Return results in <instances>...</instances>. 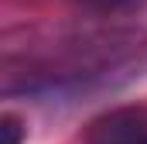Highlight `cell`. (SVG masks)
Listing matches in <instances>:
<instances>
[{
	"mask_svg": "<svg viewBox=\"0 0 147 144\" xmlns=\"http://www.w3.org/2000/svg\"><path fill=\"white\" fill-rule=\"evenodd\" d=\"M82 144H147V110L144 107H116L96 117Z\"/></svg>",
	"mask_w": 147,
	"mask_h": 144,
	"instance_id": "cell-1",
	"label": "cell"
},
{
	"mask_svg": "<svg viewBox=\"0 0 147 144\" xmlns=\"http://www.w3.org/2000/svg\"><path fill=\"white\" fill-rule=\"evenodd\" d=\"M0 134H3V144H21L28 130H24V124H21L14 113H3V117H0Z\"/></svg>",
	"mask_w": 147,
	"mask_h": 144,
	"instance_id": "cell-2",
	"label": "cell"
}]
</instances>
